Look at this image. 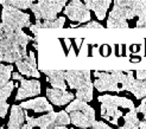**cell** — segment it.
Here are the masks:
<instances>
[{
  "instance_id": "obj_34",
  "label": "cell",
  "mask_w": 146,
  "mask_h": 129,
  "mask_svg": "<svg viewBox=\"0 0 146 129\" xmlns=\"http://www.w3.org/2000/svg\"><path fill=\"white\" fill-rule=\"evenodd\" d=\"M101 53H102V56H108L109 55V46L108 45H104L102 46V51H101Z\"/></svg>"
},
{
  "instance_id": "obj_24",
  "label": "cell",
  "mask_w": 146,
  "mask_h": 129,
  "mask_svg": "<svg viewBox=\"0 0 146 129\" xmlns=\"http://www.w3.org/2000/svg\"><path fill=\"white\" fill-rule=\"evenodd\" d=\"M12 65H4L0 63V87L5 85L7 82H10V78L12 77Z\"/></svg>"
},
{
  "instance_id": "obj_2",
  "label": "cell",
  "mask_w": 146,
  "mask_h": 129,
  "mask_svg": "<svg viewBox=\"0 0 146 129\" xmlns=\"http://www.w3.org/2000/svg\"><path fill=\"white\" fill-rule=\"evenodd\" d=\"M99 102L101 103V116L113 124H118L119 118L122 117V111L119 110V108L135 109L134 103L126 97L102 95L99 97Z\"/></svg>"
},
{
  "instance_id": "obj_40",
  "label": "cell",
  "mask_w": 146,
  "mask_h": 129,
  "mask_svg": "<svg viewBox=\"0 0 146 129\" xmlns=\"http://www.w3.org/2000/svg\"><path fill=\"white\" fill-rule=\"evenodd\" d=\"M54 129H69L67 127H57V128H54Z\"/></svg>"
},
{
  "instance_id": "obj_11",
  "label": "cell",
  "mask_w": 146,
  "mask_h": 129,
  "mask_svg": "<svg viewBox=\"0 0 146 129\" xmlns=\"http://www.w3.org/2000/svg\"><path fill=\"white\" fill-rule=\"evenodd\" d=\"M40 94V83L36 80H23L20 82V87L18 89L16 101H21L27 97H33Z\"/></svg>"
},
{
  "instance_id": "obj_22",
  "label": "cell",
  "mask_w": 146,
  "mask_h": 129,
  "mask_svg": "<svg viewBox=\"0 0 146 129\" xmlns=\"http://www.w3.org/2000/svg\"><path fill=\"white\" fill-rule=\"evenodd\" d=\"M107 27L108 28H128V23L126 19H122L116 16V14H114L113 12H111L107 20Z\"/></svg>"
},
{
  "instance_id": "obj_8",
  "label": "cell",
  "mask_w": 146,
  "mask_h": 129,
  "mask_svg": "<svg viewBox=\"0 0 146 129\" xmlns=\"http://www.w3.org/2000/svg\"><path fill=\"white\" fill-rule=\"evenodd\" d=\"M65 80L69 87L76 91L92 84L89 70H68L65 71Z\"/></svg>"
},
{
  "instance_id": "obj_9",
  "label": "cell",
  "mask_w": 146,
  "mask_h": 129,
  "mask_svg": "<svg viewBox=\"0 0 146 129\" xmlns=\"http://www.w3.org/2000/svg\"><path fill=\"white\" fill-rule=\"evenodd\" d=\"M94 75H95L98 80L93 83V85L99 91H101V92L102 91H113V92L122 91L120 84L116 82V80L111 72H100V71H95Z\"/></svg>"
},
{
  "instance_id": "obj_37",
  "label": "cell",
  "mask_w": 146,
  "mask_h": 129,
  "mask_svg": "<svg viewBox=\"0 0 146 129\" xmlns=\"http://www.w3.org/2000/svg\"><path fill=\"white\" fill-rule=\"evenodd\" d=\"M139 128H140V129H146V123H145V121H140V122H139Z\"/></svg>"
},
{
  "instance_id": "obj_20",
  "label": "cell",
  "mask_w": 146,
  "mask_h": 129,
  "mask_svg": "<svg viewBox=\"0 0 146 129\" xmlns=\"http://www.w3.org/2000/svg\"><path fill=\"white\" fill-rule=\"evenodd\" d=\"M64 23H65V18L64 17L56 18L55 20H44L43 23L40 20H37L35 25L30 26V30H31V32H33L36 34L38 32V30H40V28H62Z\"/></svg>"
},
{
  "instance_id": "obj_35",
  "label": "cell",
  "mask_w": 146,
  "mask_h": 129,
  "mask_svg": "<svg viewBox=\"0 0 146 129\" xmlns=\"http://www.w3.org/2000/svg\"><path fill=\"white\" fill-rule=\"evenodd\" d=\"M87 44H83L82 46H81V50H80V52H78V56H82L83 53H87Z\"/></svg>"
},
{
  "instance_id": "obj_27",
  "label": "cell",
  "mask_w": 146,
  "mask_h": 129,
  "mask_svg": "<svg viewBox=\"0 0 146 129\" xmlns=\"http://www.w3.org/2000/svg\"><path fill=\"white\" fill-rule=\"evenodd\" d=\"M137 111L138 113H141L143 115H144V121H145V123H146V98L143 99V102L140 103L139 107H138Z\"/></svg>"
},
{
  "instance_id": "obj_19",
  "label": "cell",
  "mask_w": 146,
  "mask_h": 129,
  "mask_svg": "<svg viewBox=\"0 0 146 129\" xmlns=\"http://www.w3.org/2000/svg\"><path fill=\"white\" fill-rule=\"evenodd\" d=\"M83 111L87 116H89L90 118H94L95 120V110H94L92 107L83 101H80V99H74V101H71V103H69V105L67 107V109L64 111L65 113H72V111Z\"/></svg>"
},
{
  "instance_id": "obj_10",
  "label": "cell",
  "mask_w": 146,
  "mask_h": 129,
  "mask_svg": "<svg viewBox=\"0 0 146 129\" xmlns=\"http://www.w3.org/2000/svg\"><path fill=\"white\" fill-rule=\"evenodd\" d=\"M16 65L19 70V74L21 76H29V77H36L39 78L40 74L37 70V63H36V56L33 51L29 52V56L24 57L23 59H19L18 62H16Z\"/></svg>"
},
{
  "instance_id": "obj_17",
  "label": "cell",
  "mask_w": 146,
  "mask_h": 129,
  "mask_svg": "<svg viewBox=\"0 0 146 129\" xmlns=\"http://www.w3.org/2000/svg\"><path fill=\"white\" fill-rule=\"evenodd\" d=\"M24 121L25 111L23 110V108H20V105H12L10 120L7 122L9 129H21V127L24 126Z\"/></svg>"
},
{
  "instance_id": "obj_41",
  "label": "cell",
  "mask_w": 146,
  "mask_h": 129,
  "mask_svg": "<svg viewBox=\"0 0 146 129\" xmlns=\"http://www.w3.org/2000/svg\"><path fill=\"white\" fill-rule=\"evenodd\" d=\"M0 129H5V128H0Z\"/></svg>"
},
{
  "instance_id": "obj_13",
  "label": "cell",
  "mask_w": 146,
  "mask_h": 129,
  "mask_svg": "<svg viewBox=\"0 0 146 129\" xmlns=\"http://www.w3.org/2000/svg\"><path fill=\"white\" fill-rule=\"evenodd\" d=\"M46 96L51 103L55 105H58V107L74 101V94H71L70 91H67V90L63 91V90H58V89H54V88H48Z\"/></svg>"
},
{
  "instance_id": "obj_7",
  "label": "cell",
  "mask_w": 146,
  "mask_h": 129,
  "mask_svg": "<svg viewBox=\"0 0 146 129\" xmlns=\"http://www.w3.org/2000/svg\"><path fill=\"white\" fill-rule=\"evenodd\" d=\"M64 14L70 20L77 21V23H87L90 20V12L86 7V5L78 0L71 1L64 9Z\"/></svg>"
},
{
  "instance_id": "obj_5",
  "label": "cell",
  "mask_w": 146,
  "mask_h": 129,
  "mask_svg": "<svg viewBox=\"0 0 146 129\" xmlns=\"http://www.w3.org/2000/svg\"><path fill=\"white\" fill-rule=\"evenodd\" d=\"M1 23L12 31H19L23 27H30V16L9 5H3Z\"/></svg>"
},
{
  "instance_id": "obj_36",
  "label": "cell",
  "mask_w": 146,
  "mask_h": 129,
  "mask_svg": "<svg viewBox=\"0 0 146 129\" xmlns=\"http://www.w3.org/2000/svg\"><path fill=\"white\" fill-rule=\"evenodd\" d=\"M64 43H65V45H67V49L69 50V49L71 47V41H70V39H64Z\"/></svg>"
},
{
  "instance_id": "obj_28",
  "label": "cell",
  "mask_w": 146,
  "mask_h": 129,
  "mask_svg": "<svg viewBox=\"0 0 146 129\" xmlns=\"http://www.w3.org/2000/svg\"><path fill=\"white\" fill-rule=\"evenodd\" d=\"M92 129H112L108 124H106L105 122H100V121H95L94 124L92 126Z\"/></svg>"
},
{
  "instance_id": "obj_14",
  "label": "cell",
  "mask_w": 146,
  "mask_h": 129,
  "mask_svg": "<svg viewBox=\"0 0 146 129\" xmlns=\"http://www.w3.org/2000/svg\"><path fill=\"white\" fill-rule=\"evenodd\" d=\"M20 108L23 109H31L35 113H44V111H54V108L51 105L48 99L45 97H37V98H33L30 99V101H26L20 103Z\"/></svg>"
},
{
  "instance_id": "obj_15",
  "label": "cell",
  "mask_w": 146,
  "mask_h": 129,
  "mask_svg": "<svg viewBox=\"0 0 146 129\" xmlns=\"http://www.w3.org/2000/svg\"><path fill=\"white\" fill-rule=\"evenodd\" d=\"M44 74L46 75V80L54 87V89L63 90V91L67 90L65 71H62V70H45Z\"/></svg>"
},
{
  "instance_id": "obj_4",
  "label": "cell",
  "mask_w": 146,
  "mask_h": 129,
  "mask_svg": "<svg viewBox=\"0 0 146 129\" xmlns=\"http://www.w3.org/2000/svg\"><path fill=\"white\" fill-rule=\"evenodd\" d=\"M112 12L126 20L133 17H146V1L145 0H115Z\"/></svg>"
},
{
  "instance_id": "obj_32",
  "label": "cell",
  "mask_w": 146,
  "mask_h": 129,
  "mask_svg": "<svg viewBox=\"0 0 146 129\" xmlns=\"http://www.w3.org/2000/svg\"><path fill=\"white\" fill-rule=\"evenodd\" d=\"M7 31H9V27L5 26L3 23H0V41H1V39L4 38V36L6 34Z\"/></svg>"
},
{
  "instance_id": "obj_31",
  "label": "cell",
  "mask_w": 146,
  "mask_h": 129,
  "mask_svg": "<svg viewBox=\"0 0 146 129\" xmlns=\"http://www.w3.org/2000/svg\"><path fill=\"white\" fill-rule=\"evenodd\" d=\"M138 28H146V17H140L137 21Z\"/></svg>"
},
{
  "instance_id": "obj_39",
  "label": "cell",
  "mask_w": 146,
  "mask_h": 129,
  "mask_svg": "<svg viewBox=\"0 0 146 129\" xmlns=\"http://www.w3.org/2000/svg\"><path fill=\"white\" fill-rule=\"evenodd\" d=\"M75 41H76V45L80 46V45H81V43H82V39H76Z\"/></svg>"
},
{
  "instance_id": "obj_16",
  "label": "cell",
  "mask_w": 146,
  "mask_h": 129,
  "mask_svg": "<svg viewBox=\"0 0 146 129\" xmlns=\"http://www.w3.org/2000/svg\"><path fill=\"white\" fill-rule=\"evenodd\" d=\"M112 4L111 0H86V7L88 10H93L95 12L99 20H104L106 17L107 10L109 9V5Z\"/></svg>"
},
{
  "instance_id": "obj_26",
  "label": "cell",
  "mask_w": 146,
  "mask_h": 129,
  "mask_svg": "<svg viewBox=\"0 0 146 129\" xmlns=\"http://www.w3.org/2000/svg\"><path fill=\"white\" fill-rule=\"evenodd\" d=\"M9 103L6 101H3V99H0V118H4L6 116V113L9 110Z\"/></svg>"
},
{
  "instance_id": "obj_23",
  "label": "cell",
  "mask_w": 146,
  "mask_h": 129,
  "mask_svg": "<svg viewBox=\"0 0 146 129\" xmlns=\"http://www.w3.org/2000/svg\"><path fill=\"white\" fill-rule=\"evenodd\" d=\"M1 5H9L12 6L14 9H21V10H26V9H31V6L35 4L32 0H0Z\"/></svg>"
},
{
  "instance_id": "obj_38",
  "label": "cell",
  "mask_w": 146,
  "mask_h": 129,
  "mask_svg": "<svg viewBox=\"0 0 146 129\" xmlns=\"http://www.w3.org/2000/svg\"><path fill=\"white\" fill-rule=\"evenodd\" d=\"M72 56H75V52H74V50H72V46L69 49V53H68V57H72Z\"/></svg>"
},
{
  "instance_id": "obj_6",
  "label": "cell",
  "mask_w": 146,
  "mask_h": 129,
  "mask_svg": "<svg viewBox=\"0 0 146 129\" xmlns=\"http://www.w3.org/2000/svg\"><path fill=\"white\" fill-rule=\"evenodd\" d=\"M65 4V0H39L31 6V10L37 20H55Z\"/></svg>"
},
{
  "instance_id": "obj_21",
  "label": "cell",
  "mask_w": 146,
  "mask_h": 129,
  "mask_svg": "<svg viewBox=\"0 0 146 129\" xmlns=\"http://www.w3.org/2000/svg\"><path fill=\"white\" fill-rule=\"evenodd\" d=\"M123 120H125V124H123L120 129H138L139 128V118H138V111L137 109L129 110L125 116H123Z\"/></svg>"
},
{
  "instance_id": "obj_25",
  "label": "cell",
  "mask_w": 146,
  "mask_h": 129,
  "mask_svg": "<svg viewBox=\"0 0 146 129\" xmlns=\"http://www.w3.org/2000/svg\"><path fill=\"white\" fill-rule=\"evenodd\" d=\"M13 89H14V83L12 81L7 82L3 87H0V99L7 101V98L11 96V92L13 91Z\"/></svg>"
},
{
  "instance_id": "obj_18",
  "label": "cell",
  "mask_w": 146,
  "mask_h": 129,
  "mask_svg": "<svg viewBox=\"0 0 146 129\" xmlns=\"http://www.w3.org/2000/svg\"><path fill=\"white\" fill-rule=\"evenodd\" d=\"M70 123H72L74 126L78 127L80 129H86V128H90L95 120L90 118L89 116H87L83 111H72L70 113Z\"/></svg>"
},
{
  "instance_id": "obj_1",
  "label": "cell",
  "mask_w": 146,
  "mask_h": 129,
  "mask_svg": "<svg viewBox=\"0 0 146 129\" xmlns=\"http://www.w3.org/2000/svg\"><path fill=\"white\" fill-rule=\"evenodd\" d=\"M33 38L23 32V30L12 31L11 28L6 32L0 41V62L16 63L27 56L26 45Z\"/></svg>"
},
{
  "instance_id": "obj_29",
  "label": "cell",
  "mask_w": 146,
  "mask_h": 129,
  "mask_svg": "<svg viewBox=\"0 0 146 129\" xmlns=\"http://www.w3.org/2000/svg\"><path fill=\"white\" fill-rule=\"evenodd\" d=\"M83 27L84 28H104V26L99 23H96V21H89V23L86 24Z\"/></svg>"
},
{
  "instance_id": "obj_3",
  "label": "cell",
  "mask_w": 146,
  "mask_h": 129,
  "mask_svg": "<svg viewBox=\"0 0 146 129\" xmlns=\"http://www.w3.org/2000/svg\"><path fill=\"white\" fill-rule=\"evenodd\" d=\"M25 120L29 126H31L32 128L37 127L38 129H54L57 127H65L70 123V117L64 110L58 113L51 111L38 118L30 117L25 111Z\"/></svg>"
},
{
  "instance_id": "obj_33",
  "label": "cell",
  "mask_w": 146,
  "mask_h": 129,
  "mask_svg": "<svg viewBox=\"0 0 146 129\" xmlns=\"http://www.w3.org/2000/svg\"><path fill=\"white\" fill-rule=\"evenodd\" d=\"M12 78L13 80H16V81H23L24 78H23V76H21L19 72H12Z\"/></svg>"
},
{
  "instance_id": "obj_30",
  "label": "cell",
  "mask_w": 146,
  "mask_h": 129,
  "mask_svg": "<svg viewBox=\"0 0 146 129\" xmlns=\"http://www.w3.org/2000/svg\"><path fill=\"white\" fill-rule=\"evenodd\" d=\"M135 74H137V80L138 81H144L146 80V70H137L135 71Z\"/></svg>"
},
{
  "instance_id": "obj_12",
  "label": "cell",
  "mask_w": 146,
  "mask_h": 129,
  "mask_svg": "<svg viewBox=\"0 0 146 129\" xmlns=\"http://www.w3.org/2000/svg\"><path fill=\"white\" fill-rule=\"evenodd\" d=\"M126 75H127V85L125 91H129L138 99L146 97V80L144 81L135 80L133 77L132 71H126Z\"/></svg>"
}]
</instances>
